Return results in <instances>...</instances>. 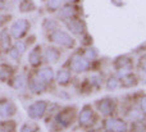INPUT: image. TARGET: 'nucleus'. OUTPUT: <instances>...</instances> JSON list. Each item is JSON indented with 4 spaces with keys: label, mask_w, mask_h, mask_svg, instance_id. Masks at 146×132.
Listing matches in <instances>:
<instances>
[{
    "label": "nucleus",
    "mask_w": 146,
    "mask_h": 132,
    "mask_svg": "<svg viewBox=\"0 0 146 132\" xmlns=\"http://www.w3.org/2000/svg\"><path fill=\"white\" fill-rule=\"evenodd\" d=\"M139 68H140V71H141L142 73L146 74V54H144V55L140 58V60H139Z\"/></svg>",
    "instance_id": "34"
},
{
    "label": "nucleus",
    "mask_w": 146,
    "mask_h": 132,
    "mask_svg": "<svg viewBox=\"0 0 146 132\" xmlns=\"http://www.w3.org/2000/svg\"><path fill=\"white\" fill-rule=\"evenodd\" d=\"M82 55L85 56L86 59H87L88 62H90L91 64L94 63V62H96L98 60V58H99V54H98V50H96L94 46H86L85 49H83L82 51Z\"/></svg>",
    "instance_id": "25"
},
{
    "label": "nucleus",
    "mask_w": 146,
    "mask_h": 132,
    "mask_svg": "<svg viewBox=\"0 0 146 132\" xmlns=\"http://www.w3.org/2000/svg\"><path fill=\"white\" fill-rule=\"evenodd\" d=\"M19 132H33L32 126H31L30 123H23L19 128Z\"/></svg>",
    "instance_id": "37"
},
{
    "label": "nucleus",
    "mask_w": 146,
    "mask_h": 132,
    "mask_svg": "<svg viewBox=\"0 0 146 132\" xmlns=\"http://www.w3.org/2000/svg\"><path fill=\"white\" fill-rule=\"evenodd\" d=\"M13 76H14V67L5 63L0 64V81L8 84Z\"/></svg>",
    "instance_id": "21"
},
{
    "label": "nucleus",
    "mask_w": 146,
    "mask_h": 132,
    "mask_svg": "<svg viewBox=\"0 0 146 132\" xmlns=\"http://www.w3.org/2000/svg\"><path fill=\"white\" fill-rule=\"evenodd\" d=\"M78 13H80V8H78V5L66 3V4H63L58 9V12H56V17H58V21L67 22V21L72 19V18L78 17Z\"/></svg>",
    "instance_id": "10"
},
{
    "label": "nucleus",
    "mask_w": 146,
    "mask_h": 132,
    "mask_svg": "<svg viewBox=\"0 0 146 132\" xmlns=\"http://www.w3.org/2000/svg\"><path fill=\"white\" fill-rule=\"evenodd\" d=\"M119 84H121V87H124V89H131V87H136L139 85V78H137L136 74L131 73L124 74V76L119 77Z\"/></svg>",
    "instance_id": "20"
},
{
    "label": "nucleus",
    "mask_w": 146,
    "mask_h": 132,
    "mask_svg": "<svg viewBox=\"0 0 146 132\" xmlns=\"http://www.w3.org/2000/svg\"><path fill=\"white\" fill-rule=\"evenodd\" d=\"M91 42H92V38H91L90 35H87V33H83L82 35V45L85 46H91Z\"/></svg>",
    "instance_id": "36"
},
{
    "label": "nucleus",
    "mask_w": 146,
    "mask_h": 132,
    "mask_svg": "<svg viewBox=\"0 0 146 132\" xmlns=\"http://www.w3.org/2000/svg\"><path fill=\"white\" fill-rule=\"evenodd\" d=\"M129 132H146V123L145 119L142 121H133L131 125Z\"/></svg>",
    "instance_id": "30"
},
{
    "label": "nucleus",
    "mask_w": 146,
    "mask_h": 132,
    "mask_svg": "<svg viewBox=\"0 0 146 132\" xmlns=\"http://www.w3.org/2000/svg\"><path fill=\"white\" fill-rule=\"evenodd\" d=\"M36 4L33 3V0H21L18 4V9L21 13L26 14V13H32L36 10Z\"/></svg>",
    "instance_id": "24"
},
{
    "label": "nucleus",
    "mask_w": 146,
    "mask_h": 132,
    "mask_svg": "<svg viewBox=\"0 0 146 132\" xmlns=\"http://www.w3.org/2000/svg\"><path fill=\"white\" fill-rule=\"evenodd\" d=\"M31 28V22L27 18H18L9 26V32L13 40H21L25 38Z\"/></svg>",
    "instance_id": "5"
},
{
    "label": "nucleus",
    "mask_w": 146,
    "mask_h": 132,
    "mask_svg": "<svg viewBox=\"0 0 146 132\" xmlns=\"http://www.w3.org/2000/svg\"><path fill=\"white\" fill-rule=\"evenodd\" d=\"M41 26H42V30L45 31L46 33H49V32H51V31L56 30V28L59 27V21L55 19V18H53V17H46V18H44Z\"/></svg>",
    "instance_id": "22"
},
{
    "label": "nucleus",
    "mask_w": 146,
    "mask_h": 132,
    "mask_svg": "<svg viewBox=\"0 0 146 132\" xmlns=\"http://www.w3.org/2000/svg\"><path fill=\"white\" fill-rule=\"evenodd\" d=\"M12 14H0V28L3 27H7L8 25H9V22L12 21Z\"/></svg>",
    "instance_id": "33"
},
{
    "label": "nucleus",
    "mask_w": 146,
    "mask_h": 132,
    "mask_svg": "<svg viewBox=\"0 0 146 132\" xmlns=\"http://www.w3.org/2000/svg\"><path fill=\"white\" fill-rule=\"evenodd\" d=\"M103 128L105 132H128V125L124 119L117 117H106L103 121Z\"/></svg>",
    "instance_id": "6"
},
{
    "label": "nucleus",
    "mask_w": 146,
    "mask_h": 132,
    "mask_svg": "<svg viewBox=\"0 0 146 132\" xmlns=\"http://www.w3.org/2000/svg\"><path fill=\"white\" fill-rule=\"evenodd\" d=\"M42 58L44 62L48 63L49 66H53V64H56L62 58V51L58 46L55 45H49L46 48L42 49Z\"/></svg>",
    "instance_id": "12"
},
{
    "label": "nucleus",
    "mask_w": 146,
    "mask_h": 132,
    "mask_svg": "<svg viewBox=\"0 0 146 132\" xmlns=\"http://www.w3.org/2000/svg\"><path fill=\"white\" fill-rule=\"evenodd\" d=\"M5 54H7L8 58H9L10 60H13V62H19V60H21V56H22V55L19 54V51H18L17 49L14 48V45H13L12 48H10Z\"/></svg>",
    "instance_id": "32"
},
{
    "label": "nucleus",
    "mask_w": 146,
    "mask_h": 132,
    "mask_svg": "<svg viewBox=\"0 0 146 132\" xmlns=\"http://www.w3.org/2000/svg\"><path fill=\"white\" fill-rule=\"evenodd\" d=\"M46 38H48V41L51 45L59 46V48L72 50V49H76V46H77V40L68 31H64L62 28H56V30L46 33Z\"/></svg>",
    "instance_id": "1"
},
{
    "label": "nucleus",
    "mask_w": 146,
    "mask_h": 132,
    "mask_svg": "<svg viewBox=\"0 0 146 132\" xmlns=\"http://www.w3.org/2000/svg\"><path fill=\"white\" fill-rule=\"evenodd\" d=\"M1 53H3V51H1V46H0V55H1Z\"/></svg>",
    "instance_id": "40"
},
{
    "label": "nucleus",
    "mask_w": 146,
    "mask_h": 132,
    "mask_svg": "<svg viewBox=\"0 0 146 132\" xmlns=\"http://www.w3.org/2000/svg\"><path fill=\"white\" fill-rule=\"evenodd\" d=\"M63 1H66V3H69V4H77L80 0H63Z\"/></svg>",
    "instance_id": "38"
},
{
    "label": "nucleus",
    "mask_w": 146,
    "mask_h": 132,
    "mask_svg": "<svg viewBox=\"0 0 146 132\" xmlns=\"http://www.w3.org/2000/svg\"><path fill=\"white\" fill-rule=\"evenodd\" d=\"M113 66L115 68L117 73H118V77L124 76V74H128L133 71V59L127 55L118 56L113 62Z\"/></svg>",
    "instance_id": "9"
},
{
    "label": "nucleus",
    "mask_w": 146,
    "mask_h": 132,
    "mask_svg": "<svg viewBox=\"0 0 146 132\" xmlns=\"http://www.w3.org/2000/svg\"><path fill=\"white\" fill-rule=\"evenodd\" d=\"M77 122L78 126L85 130H90L98 122V115L95 114V110L90 104H86L82 107L81 112L77 115Z\"/></svg>",
    "instance_id": "4"
},
{
    "label": "nucleus",
    "mask_w": 146,
    "mask_h": 132,
    "mask_svg": "<svg viewBox=\"0 0 146 132\" xmlns=\"http://www.w3.org/2000/svg\"><path fill=\"white\" fill-rule=\"evenodd\" d=\"M27 60H28V64L31 66V68H33V69L42 66V63H44L42 48L40 45H35L33 48H31V50L28 51Z\"/></svg>",
    "instance_id": "13"
},
{
    "label": "nucleus",
    "mask_w": 146,
    "mask_h": 132,
    "mask_svg": "<svg viewBox=\"0 0 146 132\" xmlns=\"http://www.w3.org/2000/svg\"><path fill=\"white\" fill-rule=\"evenodd\" d=\"M76 117H77V112H76L74 105L62 108V109L54 115V123H55L60 130H66V128L71 127L73 125Z\"/></svg>",
    "instance_id": "2"
},
{
    "label": "nucleus",
    "mask_w": 146,
    "mask_h": 132,
    "mask_svg": "<svg viewBox=\"0 0 146 132\" xmlns=\"http://www.w3.org/2000/svg\"><path fill=\"white\" fill-rule=\"evenodd\" d=\"M139 108L142 113L146 115V95H142L139 100Z\"/></svg>",
    "instance_id": "35"
},
{
    "label": "nucleus",
    "mask_w": 146,
    "mask_h": 132,
    "mask_svg": "<svg viewBox=\"0 0 146 132\" xmlns=\"http://www.w3.org/2000/svg\"><path fill=\"white\" fill-rule=\"evenodd\" d=\"M63 5V0H45V7L49 13H56Z\"/></svg>",
    "instance_id": "27"
},
{
    "label": "nucleus",
    "mask_w": 146,
    "mask_h": 132,
    "mask_svg": "<svg viewBox=\"0 0 146 132\" xmlns=\"http://www.w3.org/2000/svg\"><path fill=\"white\" fill-rule=\"evenodd\" d=\"M95 107L98 112L104 117H110L115 113L117 109V103L113 98H103L100 100L95 101Z\"/></svg>",
    "instance_id": "8"
},
{
    "label": "nucleus",
    "mask_w": 146,
    "mask_h": 132,
    "mask_svg": "<svg viewBox=\"0 0 146 132\" xmlns=\"http://www.w3.org/2000/svg\"><path fill=\"white\" fill-rule=\"evenodd\" d=\"M119 86H121V84H119V77L117 76V74H110V76L106 78L105 87L108 91H114V90H117Z\"/></svg>",
    "instance_id": "26"
},
{
    "label": "nucleus",
    "mask_w": 146,
    "mask_h": 132,
    "mask_svg": "<svg viewBox=\"0 0 146 132\" xmlns=\"http://www.w3.org/2000/svg\"><path fill=\"white\" fill-rule=\"evenodd\" d=\"M35 73L41 81L44 82L45 85H51L55 78V72L54 69L51 68V66H41L38 68L35 69Z\"/></svg>",
    "instance_id": "16"
},
{
    "label": "nucleus",
    "mask_w": 146,
    "mask_h": 132,
    "mask_svg": "<svg viewBox=\"0 0 146 132\" xmlns=\"http://www.w3.org/2000/svg\"><path fill=\"white\" fill-rule=\"evenodd\" d=\"M15 113H17V105L12 100L7 99V98H1L0 99V119L12 118L14 117Z\"/></svg>",
    "instance_id": "14"
},
{
    "label": "nucleus",
    "mask_w": 146,
    "mask_h": 132,
    "mask_svg": "<svg viewBox=\"0 0 146 132\" xmlns=\"http://www.w3.org/2000/svg\"><path fill=\"white\" fill-rule=\"evenodd\" d=\"M127 115H128V117L132 119V122H133V121H142V119H145V117H146L144 113L140 110L139 107L131 108V109H129V112L127 113Z\"/></svg>",
    "instance_id": "28"
},
{
    "label": "nucleus",
    "mask_w": 146,
    "mask_h": 132,
    "mask_svg": "<svg viewBox=\"0 0 146 132\" xmlns=\"http://www.w3.org/2000/svg\"><path fill=\"white\" fill-rule=\"evenodd\" d=\"M10 87H13L17 91H23L27 87V76L25 73H17L9 80L8 82Z\"/></svg>",
    "instance_id": "18"
},
{
    "label": "nucleus",
    "mask_w": 146,
    "mask_h": 132,
    "mask_svg": "<svg viewBox=\"0 0 146 132\" xmlns=\"http://www.w3.org/2000/svg\"><path fill=\"white\" fill-rule=\"evenodd\" d=\"M86 132H101V131H100V130H94V128L91 130V128H90V130H87Z\"/></svg>",
    "instance_id": "39"
},
{
    "label": "nucleus",
    "mask_w": 146,
    "mask_h": 132,
    "mask_svg": "<svg viewBox=\"0 0 146 132\" xmlns=\"http://www.w3.org/2000/svg\"><path fill=\"white\" fill-rule=\"evenodd\" d=\"M13 45H14V48L17 49L18 51H19V54L21 55H23V54L27 51V49H28V45H27V42H26L23 38H21V40H15L14 42H13Z\"/></svg>",
    "instance_id": "31"
},
{
    "label": "nucleus",
    "mask_w": 146,
    "mask_h": 132,
    "mask_svg": "<svg viewBox=\"0 0 146 132\" xmlns=\"http://www.w3.org/2000/svg\"><path fill=\"white\" fill-rule=\"evenodd\" d=\"M0 46H1L3 53H7L13 46V37H12V35H10L8 27L0 28Z\"/></svg>",
    "instance_id": "19"
},
{
    "label": "nucleus",
    "mask_w": 146,
    "mask_h": 132,
    "mask_svg": "<svg viewBox=\"0 0 146 132\" xmlns=\"http://www.w3.org/2000/svg\"><path fill=\"white\" fill-rule=\"evenodd\" d=\"M54 81H55L59 86H63V87L68 86V85L72 82V72L69 71L67 67H62L60 69L56 71Z\"/></svg>",
    "instance_id": "17"
},
{
    "label": "nucleus",
    "mask_w": 146,
    "mask_h": 132,
    "mask_svg": "<svg viewBox=\"0 0 146 132\" xmlns=\"http://www.w3.org/2000/svg\"><path fill=\"white\" fill-rule=\"evenodd\" d=\"M68 69L76 74H81L91 69V63L82 55L81 51L74 53L72 56H69L68 62H67Z\"/></svg>",
    "instance_id": "3"
},
{
    "label": "nucleus",
    "mask_w": 146,
    "mask_h": 132,
    "mask_svg": "<svg viewBox=\"0 0 146 132\" xmlns=\"http://www.w3.org/2000/svg\"><path fill=\"white\" fill-rule=\"evenodd\" d=\"M67 26V30L69 31L71 35H76V36H82L83 33H86V23L83 19L76 17L72 19L64 22Z\"/></svg>",
    "instance_id": "15"
},
{
    "label": "nucleus",
    "mask_w": 146,
    "mask_h": 132,
    "mask_svg": "<svg viewBox=\"0 0 146 132\" xmlns=\"http://www.w3.org/2000/svg\"><path fill=\"white\" fill-rule=\"evenodd\" d=\"M0 132H17V122L14 119H1L0 121Z\"/></svg>",
    "instance_id": "23"
},
{
    "label": "nucleus",
    "mask_w": 146,
    "mask_h": 132,
    "mask_svg": "<svg viewBox=\"0 0 146 132\" xmlns=\"http://www.w3.org/2000/svg\"><path fill=\"white\" fill-rule=\"evenodd\" d=\"M27 87L33 95H41L46 91L48 85L44 84V82L36 76L35 72H33V73L27 76Z\"/></svg>",
    "instance_id": "11"
},
{
    "label": "nucleus",
    "mask_w": 146,
    "mask_h": 132,
    "mask_svg": "<svg viewBox=\"0 0 146 132\" xmlns=\"http://www.w3.org/2000/svg\"><path fill=\"white\" fill-rule=\"evenodd\" d=\"M88 82H90L91 89L99 90L103 85V78H101L100 74H92L91 77H88Z\"/></svg>",
    "instance_id": "29"
},
{
    "label": "nucleus",
    "mask_w": 146,
    "mask_h": 132,
    "mask_svg": "<svg viewBox=\"0 0 146 132\" xmlns=\"http://www.w3.org/2000/svg\"><path fill=\"white\" fill-rule=\"evenodd\" d=\"M49 109V101L46 100H36L32 104L28 105L27 108V115L33 121H38L44 118Z\"/></svg>",
    "instance_id": "7"
},
{
    "label": "nucleus",
    "mask_w": 146,
    "mask_h": 132,
    "mask_svg": "<svg viewBox=\"0 0 146 132\" xmlns=\"http://www.w3.org/2000/svg\"><path fill=\"white\" fill-rule=\"evenodd\" d=\"M62 132H67V131H62Z\"/></svg>",
    "instance_id": "41"
}]
</instances>
